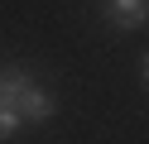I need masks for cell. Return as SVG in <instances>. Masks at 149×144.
<instances>
[{"label":"cell","mask_w":149,"mask_h":144,"mask_svg":"<svg viewBox=\"0 0 149 144\" xmlns=\"http://www.w3.org/2000/svg\"><path fill=\"white\" fill-rule=\"evenodd\" d=\"M0 101L19 115V125H43L58 111L53 91H43V86L34 82L29 67H5V72H0Z\"/></svg>","instance_id":"6da1fadb"},{"label":"cell","mask_w":149,"mask_h":144,"mask_svg":"<svg viewBox=\"0 0 149 144\" xmlns=\"http://www.w3.org/2000/svg\"><path fill=\"white\" fill-rule=\"evenodd\" d=\"M101 19L111 29H144L149 0H101Z\"/></svg>","instance_id":"7a4b0ae2"},{"label":"cell","mask_w":149,"mask_h":144,"mask_svg":"<svg viewBox=\"0 0 149 144\" xmlns=\"http://www.w3.org/2000/svg\"><path fill=\"white\" fill-rule=\"evenodd\" d=\"M19 130H24V125H19V115H15L10 106L0 101V144H5V139H15V134H19Z\"/></svg>","instance_id":"3957f363"}]
</instances>
